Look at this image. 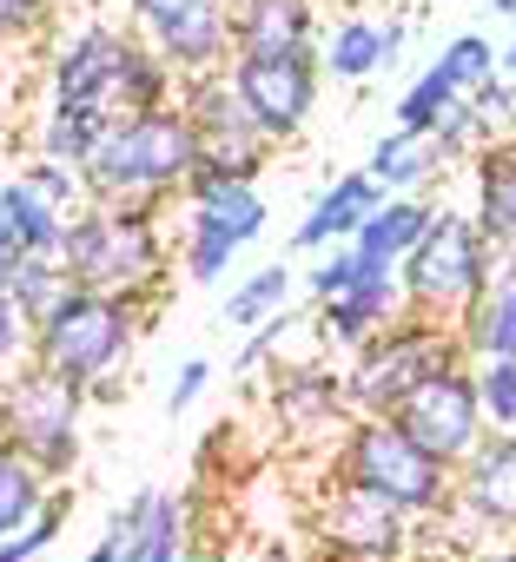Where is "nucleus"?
Returning <instances> with one entry per match:
<instances>
[{
  "label": "nucleus",
  "instance_id": "obj_1",
  "mask_svg": "<svg viewBox=\"0 0 516 562\" xmlns=\"http://www.w3.org/2000/svg\"><path fill=\"white\" fill-rule=\"evenodd\" d=\"M179 100V80L166 60H153L133 34L106 27V21H87L74 27L67 41H54L47 54V106H67V113H87L100 126L126 120V113H159Z\"/></svg>",
  "mask_w": 516,
  "mask_h": 562
},
{
  "label": "nucleus",
  "instance_id": "obj_2",
  "mask_svg": "<svg viewBox=\"0 0 516 562\" xmlns=\"http://www.w3.org/2000/svg\"><path fill=\"white\" fill-rule=\"evenodd\" d=\"M60 271L80 292H106V299H120L133 312H153L166 299V278H172L159 205H93L87 199L67 218Z\"/></svg>",
  "mask_w": 516,
  "mask_h": 562
},
{
  "label": "nucleus",
  "instance_id": "obj_3",
  "mask_svg": "<svg viewBox=\"0 0 516 562\" xmlns=\"http://www.w3.org/2000/svg\"><path fill=\"white\" fill-rule=\"evenodd\" d=\"M199 172V139L172 106L159 113H126L100 133V146L80 166V186L93 205H159L172 192H186V179Z\"/></svg>",
  "mask_w": 516,
  "mask_h": 562
},
{
  "label": "nucleus",
  "instance_id": "obj_4",
  "mask_svg": "<svg viewBox=\"0 0 516 562\" xmlns=\"http://www.w3.org/2000/svg\"><path fill=\"white\" fill-rule=\"evenodd\" d=\"M139 331H146V325H139L133 305H120V299H106V292L67 285V292L27 325V364L54 371V378L80 384V391L93 397L113 371H126Z\"/></svg>",
  "mask_w": 516,
  "mask_h": 562
},
{
  "label": "nucleus",
  "instance_id": "obj_5",
  "mask_svg": "<svg viewBox=\"0 0 516 562\" xmlns=\"http://www.w3.org/2000/svg\"><path fill=\"white\" fill-rule=\"evenodd\" d=\"M332 476L384 509H397L404 522H437L450 509V470L417 450L391 417H351L338 450H332Z\"/></svg>",
  "mask_w": 516,
  "mask_h": 562
},
{
  "label": "nucleus",
  "instance_id": "obj_6",
  "mask_svg": "<svg viewBox=\"0 0 516 562\" xmlns=\"http://www.w3.org/2000/svg\"><path fill=\"white\" fill-rule=\"evenodd\" d=\"M490 245L476 238V225H470V212H430V232L404 251V265H397V299H404V312L411 318H430V325H450L457 331V318L490 292Z\"/></svg>",
  "mask_w": 516,
  "mask_h": 562
},
{
  "label": "nucleus",
  "instance_id": "obj_7",
  "mask_svg": "<svg viewBox=\"0 0 516 562\" xmlns=\"http://www.w3.org/2000/svg\"><path fill=\"white\" fill-rule=\"evenodd\" d=\"M87 391L41 371V364H14V378L0 384V443L14 457H27L47 483H67L80 463V430H87Z\"/></svg>",
  "mask_w": 516,
  "mask_h": 562
},
{
  "label": "nucleus",
  "instance_id": "obj_8",
  "mask_svg": "<svg viewBox=\"0 0 516 562\" xmlns=\"http://www.w3.org/2000/svg\"><path fill=\"white\" fill-rule=\"evenodd\" d=\"M457 358L463 351H457V331L450 325H430V318L397 312L371 345L351 351V364H345V404H351V417H391L424 378H437Z\"/></svg>",
  "mask_w": 516,
  "mask_h": 562
},
{
  "label": "nucleus",
  "instance_id": "obj_9",
  "mask_svg": "<svg viewBox=\"0 0 516 562\" xmlns=\"http://www.w3.org/2000/svg\"><path fill=\"white\" fill-rule=\"evenodd\" d=\"M225 80H232V93L245 100L258 139H266L272 153L292 146V139L312 126L318 87H325L318 47H292V54H232V60H225Z\"/></svg>",
  "mask_w": 516,
  "mask_h": 562
},
{
  "label": "nucleus",
  "instance_id": "obj_10",
  "mask_svg": "<svg viewBox=\"0 0 516 562\" xmlns=\"http://www.w3.org/2000/svg\"><path fill=\"white\" fill-rule=\"evenodd\" d=\"M457 536V555L483 549L476 536H516V430H483V443L450 470V509L437 516Z\"/></svg>",
  "mask_w": 516,
  "mask_h": 562
},
{
  "label": "nucleus",
  "instance_id": "obj_11",
  "mask_svg": "<svg viewBox=\"0 0 516 562\" xmlns=\"http://www.w3.org/2000/svg\"><path fill=\"white\" fill-rule=\"evenodd\" d=\"M139 47L153 60L172 67V80H199V74H225L232 60V14L225 0H126Z\"/></svg>",
  "mask_w": 516,
  "mask_h": 562
},
{
  "label": "nucleus",
  "instance_id": "obj_12",
  "mask_svg": "<svg viewBox=\"0 0 516 562\" xmlns=\"http://www.w3.org/2000/svg\"><path fill=\"white\" fill-rule=\"evenodd\" d=\"M391 424H397L417 450H430L444 470H457V463L483 443V404H476L470 364L457 358V364H444L437 378H424V384L391 411Z\"/></svg>",
  "mask_w": 516,
  "mask_h": 562
},
{
  "label": "nucleus",
  "instance_id": "obj_13",
  "mask_svg": "<svg viewBox=\"0 0 516 562\" xmlns=\"http://www.w3.org/2000/svg\"><path fill=\"white\" fill-rule=\"evenodd\" d=\"M325 562H411L417 555V522H404L397 509L332 483V496L318 503V522H312Z\"/></svg>",
  "mask_w": 516,
  "mask_h": 562
},
{
  "label": "nucleus",
  "instance_id": "obj_14",
  "mask_svg": "<svg viewBox=\"0 0 516 562\" xmlns=\"http://www.w3.org/2000/svg\"><path fill=\"white\" fill-rule=\"evenodd\" d=\"M266 397H272V417L292 443H325V437H345V424H351L338 364H279Z\"/></svg>",
  "mask_w": 516,
  "mask_h": 562
},
{
  "label": "nucleus",
  "instance_id": "obj_15",
  "mask_svg": "<svg viewBox=\"0 0 516 562\" xmlns=\"http://www.w3.org/2000/svg\"><path fill=\"white\" fill-rule=\"evenodd\" d=\"M476 238L490 245V285L516 278V133H496L476 153V212H470Z\"/></svg>",
  "mask_w": 516,
  "mask_h": 562
},
{
  "label": "nucleus",
  "instance_id": "obj_16",
  "mask_svg": "<svg viewBox=\"0 0 516 562\" xmlns=\"http://www.w3.org/2000/svg\"><path fill=\"white\" fill-rule=\"evenodd\" d=\"M318 47V0H238L232 54H292Z\"/></svg>",
  "mask_w": 516,
  "mask_h": 562
},
{
  "label": "nucleus",
  "instance_id": "obj_17",
  "mask_svg": "<svg viewBox=\"0 0 516 562\" xmlns=\"http://www.w3.org/2000/svg\"><path fill=\"white\" fill-rule=\"evenodd\" d=\"M404 312V299H397V278H364V285H351L345 299H332V305H318V345L325 351H358V345H371L391 318Z\"/></svg>",
  "mask_w": 516,
  "mask_h": 562
},
{
  "label": "nucleus",
  "instance_id": "obj_18",
  "mask_svg": "<svg viewBox=\"0 0 516 562\" xmlns=\"http://www.w3.org/2000/svg\"><path fill=\"white\" fill-rule=\"evenodd\" d=\"M384 205V192L364 179V172H338L318 199H312V212L299 218V232H292V245L299 251H325V245H351L358 238V225L371 218Z\"/></svg>",
  "mask_w": 516,
  "mask_h": 562
},
{
  "label": "nucleus",
  "instance_id": "obj_19",
  "mask_svg": "<svg viewBox=\"0 0 516 562\" xmlns=\"http://www.w3.org/2000/svg\"><path fill=\"white\" fill-rule=\"evenodd\" d=\"M60 238L67 218L47 199H34L21 179H0V271L21 258H60Z\"/></svg>",
  "mask_w": 516,
  "mask_h": 562
},
{
  "label": "nucleus",
  "instance_id": "obj_20",
  "mask_svg": "<svg viewBox=\"0 0 516 562\" xmlns=\"http://www.w3.org/2000/svg\"><path fill=\"white\" fill-rule=\"evenodd\" d=\"M430 199H384L364 225H358V238H351V251H358V265L371 271V278H397V265H404V251L430 232Z\"/></svg>",
  "mask_w": 516,
  "mask_h": 562
},
{
  "label": "nucleus",
  "instance_id": "obj_21",
  "mask_svg": "<svg viewBox=\"0 0 516 562\" xmlns=\"http://www.w3.org/2000/svg\"><path fill=\"white\" fill-rule=\"evenodd\" d=\"M457 351H463V364L516 358V278H496V285L457 318Z\"/></svg>",
  "mask_w": 516,
  "mask_h": 562
},
{
  "label": "nucleus",
  "instance_id": "obj_22",
  "mask_svg": "<svg viewBox=\"0 0 516 562\" xmlns=\"http://www.w3.org/2000/svg\"><path fill=\"white\" fill-rule=\"evenodd\" d=\"M318 74H332V80H345V87H358V80H371V74H391V60H384V21L345 14V21L318 41Z\"/></svg>",
  "mask_w": 516,
  "mask_h": 562
},
{
  "label": "nucleus",
  "instance_id": "obj_23",
  "mask_svg": "<svg viewBox=\"0 0 516 562\" xmlns=\"http://www.w3.org/2000/svg\"><path fill=\"white\" fill-rule=\"evenodd\" d=\"M358 172H364L384 199H417V186H424V179H437L444 166H437L430 139H417V133H397V126H391V133L371 146V159H364Z\"/></svg>",
  "mask_w": 516,
  "mask_h": 562
},
{
  "label": "nucleus",
  "instance_id": "obj_24",
  "mask_svg": "<svg viewBox=\"0 0 516 562\" xmlns=\"http://www.w3.org/2000/svg\"><path fill=\"white\" fill-rule=\"evenodd\" d=\"M292 265L279 258V265H258V271H245L238 278V285L225 292V331H258V325H266V318H279L285 312V299H292Z\"/></svg>",
  "mask_w": 516,
  "mask_h": 562
},
{
  "label": "nucleus",
  "instance_id": "obj_25",
  "mask_svg": "<svg viewBox=\"0 0 516 562\" xmlns=\"http://www.w3.org/2000/svg\"><path fill=\"white\" fill-rule=\"evenodd\" d=\"M47 476L27 463V457H14L8 443H0V536H14V529H27L34 516H41V503H47Z\"/></svg>",
  "mask_w": 516,
  "mask_h": 562
},
{
  "label": "nucleus",
  "instance_id": "obj_26",
  "mask_svg": "<svg viewBox=\"0 0 516 562\" xmlns=\"http://www.w3.org/2000/svg\"><path fill=\"white\" fill-rule=\"evenodd\" d=\"M0 292H8V299H14V312L34 325V318L67 292V271H60V258H21V265L0 271Z\"/></svg>",
  "mask_w": 516,
  "mask_h": 562
},
{
  "label": "nucleus",
  "instance_id": "obj_27",
  "mask_svg": "<svg viewBox=\"0 0 516 562\" xmlns=\"http://www.w3.org/2000/svg\"><path fill=\"white\" fill-rule=\"evenodd\" d=\"M457 100H463V93H457V87H450V74L430 60V67H424V74L404 87V100H397V133H417V139H430V126H437V120H444Z\"/></svg>",
  "mask_w": 516,
  "mask_h": 562
},
{
  "label": "nucleus",
  "instance_id": "obj_28",
  "mask_svg": "<svg viewBox=\"0 0 516 562\" xmlns=\"http://www.w3.org/2000/svg\"><path fill=\"white\" fill-rule=\"evenodd\" d=\"M67 516H74V490H67V483H54V490H47V503H41V516H34L27 529L0 536V562H41V555L60 542Z\"/></svg>",
  "mask_w": 516,
  "mask_h": 562
},
{
  "label": "nucleus",
  "instance_id": "obj_29",
  "mask_svg": "<svg viewBox=\"0 0 516 562\" xmlns=\"http://www.w3.org/2000/svg\"><path fill=\"white\" fill-rule=\"evenodd\" d=\"M470 384L483 404V430H516V358H476Z\"/></svg>",
  "mask_w": 516,
  "mask_h": 562
},
{
  "label": "nucleus",
  "instance_id": "obj_30",
  "mask_svg": "<svg viewBox=\"0 0 516 562\" xmlns=\"http://www.w3.org/2000/svg\"><path fill=\"white\" fill-rule=\"evenodd\" d=\"M490 139H496V133L470 113V100H457V106L430 126V153H437V166H444V159H476Z\"/></svg>",
  "mask_w": 516,
  "mask_h": 562
},
{
  "label": "nucleus",
  "instance_id": "obj_31",
  "mask_svg": "<svg viewBox=\"0 0 516 562\" xmlns=\"http://www.w3.org/2000/svg\"><path fill=\"white\" fill-rule=\"evenodd\" d=\"M14 179H21L34 199H47L60 218H74V212L87 205V186H80V172H74V166H54V159H27Z\"/></svg>",
  "mask_w": 516,
  "mask_h": 562
},
{
  "label": "nucleus",
  "instance_id": "obj_32",
  "mask_svg": "<svg viewBox=\"0 0 516 562\" xmlns=\"http://www.w3.org/2000/svg\"><path fill=\"white\" fill-rule=\"evenodd\" d=\"M437 67L450 74L457 93H470V87H483V80L496 74V47H490V34H457V41H444Z\"/></svg>",
  "mask_w": 516,
  "mask_h": 562
},
{
  "label": "nucleus",
  "instance_id": "obj_33",
  "mask_svg": "<svg viewBox=\"0 0 516 562\" xmlns=\"http://www.w3.org/2000/svg\"><path fill=\"white\" fill-rule=\"evenodd\" d=\"M54 21V0H0V54L34 47Z\"/></svg>",
  "mask_w": 516,
  "mask_h": 562
},
{
  "label": "nucleus",
  "instance_id": "obj_34",
  "mask_svg": "<svg viewBox=\"0 0 516 562\" xmlns=\"http://www.w3.org/2000/svg\"><path fill=\"white\" fill-rule=\"evenodd\" d=\"M364 278H371V271L358 265V251H351V245H332V251H325V265H318V271H305V285H312V299H318V305H332V299H345L351 285H364Z\"/></svg>",
  "mask_w": 516,
  "mask_h": 562
},
{
  "label": "nucleus",
  "instance_id": "obj_35",
  "mask_svg": "<svg viewBox=\"0 0 516 562\" xmlns=\"http://www.w3.org/2000/svg\"><path fill=\"white\" fill-rule=\"evenodd\" d=\"M299 325H305L299 312H279V318H266L258 331H245V345H238L232 371H238V378H245V371H258V364H266V358H272V351H279V345H285L292 331H299Z\"/></svg>",
  "mask_w": 516,
  "mask_h": 562
},
{
  "label": "nucleus",
  "instance_id": "obj_36",
  "mask_svg": "<svg viewBox=\"0 0 516 562\" xmlns=\"http://www.w3.org/2000/svg\"><path fill=\"white\" fill-rule=\"evenodd\" d=\"M463 100H470V113H476L490 133H509V120H516V80L490 74V80H483V87H470Z\"/></svg>",
  "mask_w": 516,
  "mask_h": 562
},
{
  "label": "nucleus",
  "instance_id": "obj_37",
  "mask_svg": "<svg viewBox=\"0 0 516 562\" xmlns=\"http://www.w3.org/2000/svg\"><path fill=\"white\" fill-rule=\"evenodd\" d=\"M205 384H212V364H205V358H186V364L172 371V384H166V417H186V411L205 397Z\"/></svg>",
  "mask_w": 516,
  "mask_h": 562
},
{
  "label": "nucleus",
  "instance_id": "obj_38",
  "mask_svg": "<svg viewBox=\"0 0 516 562\" xmlns=\"http://www.w3.org/2000/svg\"><path fill=\"white\" fill-rule=\"evenodd\" d=\"M14 364H27V318L0 292V371H14Z\"/></svg>",
  "mask_w": 516,
  "mask_h": 562
},
{
  "label": "nucleus",
  "instance_id": "obj_39",
  "mask_svg": "<svg viewBox=\"0 0 516 562\" xmlns=\"http://www.w3.org/2000/svg\"><path fill=\"white\" fill-rule=\"evenodd\" d=\"M463 562H516V542H483V549H470Z\"/></svg>",
  "mask_w": 516,
  "mask_h": 562
},
{
  "label": "nucleus",
  "instance_id": "obj_40",
  "mask_svg": "<svg viewBox=\"0 0 516 562\" xmlns=\"http://www.w3.org/2000/svg\"><path fill=\"white\" fill-rule=\"evenodd\" d=\"M397 54H404V21H384V60L397 67Z\"/></svg>",
  "mask_w": 516,
  "mask_h": 562
},
{
  "label": "nucleus",
  "instance_id": "obj_41",
  "mask_svg": "<svg viewBox=\"0 0 516 562\" xmlns=\"http://www.w3.org/2000/svg\"><path fill=\"white\" fill-rule=\"evenodd\" d=\"M496 74L516 80V34H509V47H496Z\"/></svg>",
  "mask_w": 516,
  "mask_h": 562
},
{
  "label": "nucleus",
  "instance_id": "obj_42",
  "mask_svg": "<svg viewBox=\"0 0 516 562\" xmlns=\"http://www.w3.org/2000/svg\"><path fill=\"white\" fill-rule=\"evenodd\" d=\"M411 562H463V555H450V549H417Z\"/></svg>",
  "mask_w": 516,
  "mask_h": 562
},
{
  "label": "nucleus",
  "instance_id": "obj_43",
  "mask_svg": "<svg viewBox=\"0 0 516 562\" xmlns=\"http://www.w3.org/2000/svg\"><path fill=\"white\" fill-rule=\"evenodd\" d=\"M490 14H503V21H516V0H490Z\"/></svg>",
  "mask_w": 516,
  "mask_h": 562
},
{
  "label": "nucleus",
  "instance_id": "obj_44",
  "mask_svg": "<svg viewBox=\"0 0 516 562\" xmlns=\"http://www.w3.org/2000/svg\"><path fill=\"white\" fill-rule=\"evenodd\" d=\"M232 8H238V0H225V14H232Z\"/></svg>",
  "mask_w": 516,
  "mask_h": 562
},
{
  "label": "nucleus",
  "instance_id": "obj_45",
  "mask_svg": "<svg viewBox=\"0 0 516 562\" xmlns=\"http://www.w3.org/2000/svg\"><path fill=\"white\" fill-rule=\"evenodd\" d=\"M509 133H516V120H509Z\"/></svg>",
  "mask_w": 516,
  "mask_h": 562
}]
</instances>
